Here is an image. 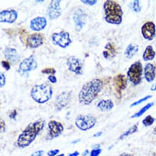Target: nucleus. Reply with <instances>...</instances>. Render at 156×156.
<instances>
[{
	"label": "nucleus",
	"instance_id": "nucleus-45",
	"mask_svg": "<svg viewBox=\"0 0 156 156\" xmlns=\"http://www.w3.org/2000/svg\"><path fill=\"white\" fill-rule=\"evenodd\" d=\"M152 156H156V152H154V153H153Z\"/></svg>",
	"mask_w": 156,
	"mask_h": 156
},
{
	"label": "nucleus",
	"instance_id": "nucleus-22",
	"mask_svg": "<svg viewBox=\"0 0 156 156\" xmlns=\"http://www.w3.org/2000/svg\"><path fill=\"white\" fill-rule=\"evenodd\" d=\"M114 107V104L111 99L101 100L98 104L97 107L102 112H107L110 111Z\"/></svg>",
	"mask_w": 156,
	"mask_h": 156
},
{
	"label": "nucleus",
	"instance_id": "nucleus-46",
	"mask_svg": "<svg viewBox=\"0 0 156 156\" xmlns=\"http://www.w3.org/2000/svg\"><path fill=\"white\" fill-rule=\"evenodd\" d=\"M58 156H64V154H60V155H58Z\"/></svg>",
	"mask_w": 156,
	"mask_h": 156
},
{
	"label": "nucleus",
	"instance_id": "nucleus-27",
	"mask_svg": "<svg viewBox=\"0 0 156 156\" xmlns=\"http://www.w3.org/2000/svg\"><path fill=\"white\" fill-rule=\"evenodd\" d=\"M155 120V118H153L151 115H148L144 118V119L142 121V123L144 126L148 127L152 125Z\"/></svg>",
	"mask_w": 156,
	"mask_h": 156
},
{
	"label": "nucleus",
	"instance_id": "nucleus-40",
	"mask_svg": "<svg viewBox=\"0 0 156 156\" xmlns=\"http://www.w3.org/2000/svg\"><path fill=\"white\" fill-rule=\"evenodd\" d=\"M79 152L78 151H75L74 152L70 154L68 156H79Z\"/></svg>",
	"mask_w": 156,
	"mask_h": 156
},
{
	"label": "nucleus",
	"instance_id": "nucleus-12",
	"mask_svg": "<svg viewBox=\"0 0 156 156\" xmlns=\"http://www.w3.org/2000/svg\"><path fill=\"white\" fill-rule=\"evenodd\" d=\"M48 137L50 139L59 136L64 130L63 125L56 121L51 120L48 122Z\"/></svg>",
	"mask_w": 156,
	"mask_h": 156
},
{
	"label": "nucleus",
	"instance_id": "nucleus-15",
	"mask_svg": "<svg viewBox=\"0 0 156 156\" xmlns=\"http://www.w3.org/2000/svg\"><path fill=\"white\" fill-rule=\"evenodd\" d=\"M18 17V13L16 11L4 10L0 12V22L2 23H13Z\"/></svg>",
	"mask_w": 156,
	"mask_h": 156
},
{
	"label": "nucleus",
	"instance_id": "nucleus-19",
	"mask_svg": "<svg viewBox=\"0 0 156 156\" xmlns=\"http://www.w3.org/2000/svg\"><path fill=\"white\" fill-rule=\"evenodd\" d=\"M155 66L152 63H147L144 68V74L146 80L148 83L152 82L155 78Z\"/></svg>",
	"mask_w": 156,
	"mask_h": 156
},
{
	"label": "nucleus",
	"instance_id": "nucleus-3",
	"mask_svg": "<svg viewBox=\"0 0 156 156\" xmlns=\"http://www.w3.org/2000/svg\"><path fill=\"white\" fill-rule=\"evenodd\" d=\"M105 20L110 24L120 25L122 22L123 11L120 5L113 0H108L104 4Z\"/></svg>",
	"mask_w": 156,
	"mask_h": 156
},
{
	"label": "nucleus",
	"instance_id": "nucleus-21",
	"mask_svg": "<svg viewBox=\"0 0 156 156\" xmlns=\"http://www.w3.org/2000/svg\"><path fill=\"white\" fill-rule=\"evenodd\" d=\"M116 55V50L115 45L111 43H107L103 51V56L105 59H112L115 57Z\"/></svg>",
	"mask_w": 156,
	"mask_h": 156
},
{
	"label": "nucleus",
	"instance_id": "nucleus-37",
	"mask_svg": "<svg viewBox=\"0 0 156 156\" xmlns=\"http://www.w3.org/2000/svg\"><path fill=\"white\" fill-rule=\"evenodd\" d=\"M44 152L42 150H40V151H37L34 152V153H33L31 156H42V155L44 154Z\"/></svg>",
	"mask_w": 156,
	"mask_h": 156
},
{
	"label": "nucleus",
	"instance_id": "nucleus-33",
	"mask_svg": "<svg viewBox=\"0 0 156 156\" xmlns=\"http://www.w3.org/2000/svg\"><path fill=\"white\" fill-rule=\"evenodd\" d=\"M102 149L98 148V149H94L91 151L90 153V156H99V155L101 153Z\"/></svg>",
	"mask_w": 156,
	"mask_h": 156
},
{
	"label": "nucleus",
	"instance_id": "nucleus-18",
	"mask_svg": "<svg viewBox=\"0 0 156 156\" xmlns=\"http://www.w3.org/2000/svg\"><path fill=\"white\" fill-rule=\"evenodd\" d=\"M47 22L45 17H37L30 22V28L35 31L43 30L47 26Z\"/></svg>",
	"mask_w": 156,
	"mask_h": 156
},
{
	"label": "nucleus",
	"instance_id": "nucleus-14",
	"mask_svg": "<svg viewBox=\"0 0 156 156\" xmlns=\"http://www.w3.org/2000/svg\"><path fill=\"white\" fill-rule=\"evenodd\" d=\"M61 1L59 0H53L48 8V15L50 20L58 19L62 13V10L60 6Z\"/></svg>",
	"mask_w": 156,
	"mask_h": 156
},
{
	"label": "nucleus",
	"instance_id": "nucleus-38",
	"mask_svg": "<svg viewBox=\"0 0 156 156\" xmlns=\"http://www.w3.org/2000/svg\"><path fill=\"white\" fill-rule=\"evenodd\" d=\"M0 126H1V131L5 132L6 130V124L5 122V121L2 118H1V122H0Z\"/></svg>",
	"mask_w": 156,
	"mask_h": 156
},
{
	"label": "nucleus",
	"instance_id": "nucleus-5",
	"mask_svg": "<svg viewBox=\"0 0 156 156\" xmlns=\"http://www.w3.org/2000/svg\"><path fill=\"white\" fill-rule=\"evenodd\" d=\"M143 70L142 64L139 61L133 63L129 68L127 75L129 81L134 86L138 85L141 83Z\"/></svg>",
	"mask_w": 156,
	"mask_h": 156
},
{
	"label": "nucleus",
	"instance_id": "nucleus-30",
	"mask_svg": "<svg viewBox=\"0 0 156 156\" xmlns=\"http://www.w3.org/2000/svg\"><path fill=\"white\" fill-rule=\"evenodd\" d=\"M41 72L44 74H51V75H54V74L56 73V70L53 67H51V68L48 67V68H45L44 69L42 70Z\"/></svg>",
	"mask_w": 156,
	"mask_h": 156
},
{
	"label": "nucleus",
	"instance_id": "nucleus-35",
	"mask_svg": "<svg viewBox=\"0 0 156 156\" xmlns=\"http://www.w3.org/2000/svg\"><path fill=\"white\" fill-rule=\"evenodd\" d=\"M2 66H3L6 70H9L11 69L10 64H9V62H8V61H2Z\"/></svg>",
	"mask_w": 156,
	"mask_h": 156
},
{
	"label": "nucleus",
	"instance_id": "nucleus-8",
	"mask_svg": "<svg viewBox=\"0 0 156 156\" xmlns=\"http://www.w3.org/2000/svg\"><path fill=\"white\" fill-rule=\"evenodd\" d=\"M37 67V62L33 55H31L29 57L24 59L20 64L19 73L20 75H24V73L34 70Z\"/></svg>",
	"mask_w": 156,
	"mask_h": 156
},
{
	"label": "nucleus",
	"instance_id": "nucleus-36",
	"mask_svg": "<svg viewBox=\"0 0 156 156\" xmlns=\"http://www.w3.org/2000/svg\"><path fill=\"white\" fill-rule=\"evenodd\" d=\"M58 149H55V150H50L47 152V155L48 156H55L59 152Z\"/></svg>",
	"mask_w": 156,
	"mask_h": 156
},
{
	"label": "nucleus",
	"instance_id": "nucleus-1",
	"mask_svg": "<svg viewBox=\"0 0 156 156\" xmlns=\"http://www.w3.org/2000/svg\"><path fill=\"white\" fill-rule=\"evenodd\" d=\"M103 88V82L99 79H94L85 83L79 94L80 104L88 105L96 98Z\"/></svg>",
	"mask_w": 156,
	"mask_h": 156
},
{
	"label": "nucleus",
	"instance_id": "nucleus-42",
	"mask_svg": "<svg viewBox=\"0 0 156 156\" xmlns=\"http://www.w3.org/2000/svg\"><path fill=\"white\" fill-rule=\"evenodd\" d=\"M151 91H156V83L152 85V87H151Z\"/></svg>",
	"mask_w": 156,
	"mask_h": 156
},
{
	"label": "nucleus",
	"instance_id": "nucleus-32",
	"mask_svg": "<svg viewBox=\"0 0 156 156\" xmlns=\"http://www.w3.org/2000/svg\"><path fill=\"white\" fill-rule=\"evenodd\" d=\"M81 2L89 6H93L98 3V1L96 0H82Z\"/></svg>",
	"mask_w": 156,
	"mask_h": 156
},
{
	"label": "nucleus",
	"instance_id": "nucleus-11",
	"mask_svg": "<svg viewBox=\"0 0 156 156\" xmlns=\"http://www.w3.org/2000/svg\"><path fill=\"white\" fill-rule=\"evenodd\" d=\"M67 66L70 72L76 75L83 73V66L80 60L75 56H70L67 61Z\"/></svg>",
	"mask_w": 156,
	"mask_h": 156
},
{
	"label": "nucleus",
	"instance_id": "nucleus-2",
	"mask_svg": "<svg viewBox=\"0 0 156 156\" xmlns=\"http://www.w3.org/2000/svg\"><path fill=\"white\" fill-rule=\"evenodd\" d=\"M45 121L38 119L30 124L20 135L17 140V144L20 147L28 146L36 138L37 134L44 129Z\"/></svg>",
	"mask_w": 156,
	"mask_h": 156
},
{
	"label": "nucleus",
	"instance_id": "nucleus-28",
	"mask_svg": "<svg viewBox=\"0 0 156 156\" xmlns=\"http://www.w3.org/2000/svg\"><path fill=\"white\" fill-rule=\"evenodd\" d=\"M132 9L134 12H140L141 10V8L140 6V1L138 0H135V1L133 2L132 3Z\"/></svg>",
	"mask_w": 156,
	"mask_h": 156
},
{
	"label": "nucleus",
	"instance_id": "nucleus-6",
	"mask_svg": "<svg viewBox=\"0 0 156 156\" xmlns=\"http://www.w3.org/2000/svg\"><path fill=\"white\" fill-rule=\"evenodd\" d=\"M96 122V118L91 115H79L75 119L76 126L83 131L93 128Z\"/></svg>",
	"mask_w": 156,
	"mask_h": 156
},
{
	"label": "nucleus",
	"instance_id": "nucleus-7",
	"mask_svg": "<svg viewBox=\"0 0 156 156\" xmlns=\"http://www.w3.org/2000/svg\"><path fill=\"white\" fill-rule=\"evenodd\" d=\"M51 39L55 45H58L63 48L69 47L72 43L69 33L64 31H61L60 33H53L51 35Z\"/></svg>",
	"mask_w": 156,
	"mask_h": 156
},
{
	"label": "nucleus",
	"instance_id": "nucleus-16",
	"mask_svg": "<svg viewBox=\"0 0 156 156\" xmlns=\"http://www.w3.org/2000/svg\"><path fill=\"white\" fill-rule=\"evenodd\" d=\"M27 45L32 48H36L41 46L44 43V36L39 33H34L28 36Z\"/></svg>",
	"mask_w": 156,
	"mask_h": 156
},
{
	"label": "nucleus",
	"instance_id": "nucleus-20",
	"mask_svg": "<svg viewBox=\"0 0 156 156\" xmlns=\"http://www.w3.org/2000/svg\"><path fill=\"white\" fill-rule=\"evenodd\" d=\"M3 54L6 59L12 64H16L20 58V55L17 50L13 48H5Z\"/></svg>",
	"mask_w": 156,
	"mask_h": 156
},
{
	"label": "nucleus",
	"instance_id": "nucleus-29",
	"mask_svg": "<svg viewBox=\"0 0 156 156\" xmlns=\"http://www.w3.org/2000/svg\"><path fill=\"white\" fill-rule=\"evenodd\" d=\"M152 98V95H147V96H144V98H141V99L136 101V102H134L133 104H132L130 105V107H135L136 105H140L141 104V103H143V102H145L146 101H147L148 99H149L150 98Z\"/></svg>",
	"mask_w": 156,
	"mask_h": 156
},
{
	"label": "nucleus",
	"instance_id": "nucleus-41",
	"mask_svg": "<svg viewBox=\"0 0 156 156\" xmlns=\"http://www.w3.org/2000/svg\"><path fill=\"white\" fill-rule=\"evenodd\" d=\"M102 134V132H101V131H99V132H98L97 133H96L95 134H94L93 136H94V137H99V136H101Z\"/></svg>",
	"mask_w": 156,
	"mask_h": 156
},
{
	"label": "nucleus",
	"instance_id": "nucleus-23",
	"mask_svg": "<svg viewBox=\"0 0 156 156\" xmlns=\"http://www.w3.org/2000/svg\"><path fill=\"white\" fill-rule=\"evenodd\" d=\"M156 55L155 51L154 50L152 45H147L143 53V59L144 61H149L154 59Z\"/></svg>",
	"mask_w": 156,
	"mask_h": 156
},
{
	"label": "nucleus",
	"instance_id": "nucleus-10",
	"mask_svg": "<svg viewBox=\"0 0 156 156\" xmlns=\"http://www.w3.org/2000/svg\"><path fill=\"white\" fill-rule=\"evenodd\" d=\"M141 31L143 37L145 39L152 41L156 34L155 25L152 22H147L142 25Z\"/></svg>",
	"mask_w": 156,
	"mask_h": 156
},
{
	"label": "nucleus",
	"instance_id": "nucleus-24",
	"mask_svg": "<svg viewBox=\"0 0 156 156\" xmlns=\"http://www.w3.org/2000/svg\"><path fill=\"white\" fill-rule=\"evenodd\" d=\"M138 50L139 48L137 45L130 44L127 47L126 49L125 50L124 55L127 58L131 59L136 54V53L138 51Z\"/></svg>",
	"mask_w": 156,
	"mask_h": 156
},
{
	"label": "nucleus",
	"instance_id": "nucleus-9",
	"mask_svg": "<svg viewBox=\"0 0 156 156\" xmlns=\"http://www.w3.org/2000/svg\"><path fill=\"white\" fill-rule=\"evenodd\" d=\"M87 15L82 9H76L73 16V20L75 23V28L77 31L82 30L87 22Z\"/></svg>",
	"mask_w": 156,
	"mask_h": 156
},
{
	"label": "nucleus",
	"instance_id": "nucleus-31",
	"mask_svg": "<svg viewBox=\"0 0 156 156\" xmlns=\"http://www.w3.org/2000/svg\"><path fill=\"white\" fill-rule=\"evenodd\" d=\"M6 76L4 73L1 72L0 73V87L1 88H3L5 84H6Z\"/></svg>",
	"mask_w": 156,
	"mask_h": 156
},
{
	"label": "nucleus",
	"instance_id": "nucleus-4",
	"mask_svg": "<svg viewBox=\"0 0 156 156\" xmlns=\"http://www.w3.org/2000/svg\"><path fill=\"white\" fill-rule=\"evenodd\" d=\"M32 99L37 103L44 104L52 97L53 90L51 85L47 83L35 85L31 91Z\"/></svg>",
	"mask_w": 156,
	"mask_h": 156
},
{
	"label": "nucleus",
	"instance_id": "nucleus-26",
	"mask_svg": "<svg viewBox=\"0 0 156 156\" xmlns=\"http://www.w3.org/2000/svg\"><path fill=\"white\" fill-rule=\"evenodd\" d=\"M137 130H138V126H137V124H135L132 127L129 129L127 131H126L124 133H123L121 135L119 138L121 140H124V138H126V137H127L130 135H132V134L134 133L135 132H136L137 131Z\"/></svg>",
	"mask_w": 156,
	"mask_h": 156
},
{
	"label": "nucleus",
	"instance_id": "nucleus-17",
	"mask_svg": "<svg viewBox=\"0 0 156 156\" xmlns=\"http://www.w3.org/2000/svg\"><path fill=\"white\" fill-rule=\"evenodd\" d=\"M114 86L116 91L119 95L121 94V91L124 90L127 87V79L124 75L118 74L116 75L113 79Z\"/></svg>",
	"mask_w": 156,
	"mask_h": 156
},
{
	"label": "nucleus",
	"instance_id": "nucleus-43",
	"mask_svg": "<svg viewBox=\"0 0 156 156\" xmlns=\"http://www.w3.org/2000/svg\"><path fill=\"white\" fill-rule=\"evenodd\" d=\"M119 156H133V155L130 154H127V153H122Z\"/></svg>",
	"mask_w": 156,
	"mask_h": 156
},
{
	"label": "nucleus",
	"instance_id": "nucleus-13",
	"mask_svg": "<svg viewBox=\"0 0 156 156\" xmlns=\"http://www.w3.org/2000/svg\"><path fill=\"white\" fill-rule=\"evenodd\" d=\"M72 96V91H64L58 95L55 99V107L59 111L65 107L70 102Z\"/></svg>",
	"mask_w": 156,
	"mask_h": 156
},
{
	"label": "nucleus",
	"instance_id": "nucleus-39",
	"mask_svg": "<svg viewBox=\"0 0 156 156\" xmlns=\"http://www.w3.org/2000/svg\"><path fill=\"white\" fill-rule=\"evenodd\" d=\"M17 115V112L16 111V110H13L12 112H11L10 113L9 117L11 119H16V117Z\"/></svg>",
	"mask_w": 156,
	"mask_h": 156
},
{
	"label": "nucleus",
	"instance_id": "nucleus-34",
	"mask_svg": "<svg viewBox=\"0 0 156 156\" xmlns=\"http://www.w3.org/2000/svg\"><path fill=\"white\" fill-rule=\"evenodd\" d=\"M48 80L51 83H56L57 82V79L53 75H50L48 76Z\"/></svg>",
	"mask_w": 156,
	"mask_h": 156
},
{
	"label": "nucleus",
	"instance_id": "nucleus-25",
	"mask_svg": "<svg viewBox=\"0 0 156 156\" xmlns=\"http://www.w3.org/2000/svg\"><path fill=\"white\" fill-rule=\"evenodd\" d=\"M154 105V102L148 103L147 105L144 106L141 109H140L137 113H136L133 115H132L131 116V118H138V117L142 116L144 113H146V111H147L149 109H150Z\"/></svg>",
	"mask_w": 156,
	"mask_h": 156
},
{
	"label": "nucleus",
	"instance_id": "nucleus-44",
	"mask_svg": "<svg viewBox=\"0 0 156 156\" xmlns=\"http://www.w3.org/2000/svg\"><path fill=\"white\" fill-rule=\"evenodd\" d=\"M89 153V151H88V150H85L83 152V154H82V155H83V156H86V155H87V154Z\"/></svg>",
	"mask_w": 156,
	"mask_h": 156
}]
</instances>
